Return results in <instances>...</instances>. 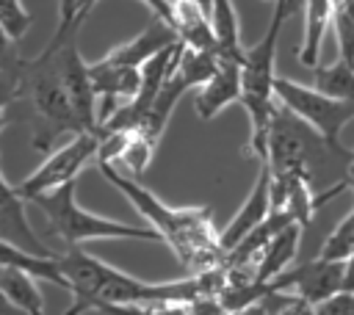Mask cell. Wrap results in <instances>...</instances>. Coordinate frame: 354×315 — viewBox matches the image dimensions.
I'll return each mask as SVG.
<instances>
[{
	"label": "cell",
	"mask_w": 354,
	"mask_h": 315,
	"mask_svg": "<svg viewBox=\"0 0 354 315\" xmlns=\"http://www.w3.org/2000/svg\"><path fill=\"white\" fill-rule=\"evenodd\" d=\"M58 262L72 296V307L64 315H83L105 304H188L202 296H221V290L227 287L224 268L191 274L174 282H144L102 262L83 246L61 251Z\"/></svg>",
	"instance_id": "1"
},
{
	"label": "cell",
	"mask_w": 354,
	"mask_h": 315,
	"mask_svg": "<svg viewBox=\"0 0 354 315\" xmlns=\"http://www.w3.org/2000/svg\"><path fill=\"white\" fill-rule=\"evenodd\" d=\"M100 174L127 196V202L144 216L147 227H152L160 240L174 251L188 274H205L224 265L221 232L213 227L210 207H171L160 202L149 188H144L136 177H124L113 163H97Z\"/></svg>",
	"instance_id": "2"
},
{
	"label": "cell",
	"mask_w": 354,
	"mask_h": 315,
	"mask_svg": "<svg viewBox=\"0 0 354 315\" xmlns=\"http://www.w3.org/2000/svg\"><path fill=\"white\" fill-rule=\"evenodd\" d=\"M290 17V6L282 0H274L271 22L263 33V39L254 47H246V61L241 69V105L249 116V152L257 158V163L268 160V135H271V119L277 111V47L285 19Z\"/></svg>",
	"instance_id": "3"
},
{
	"label": "cell",
	"mask_w": 354,
	"mask_h": 315,
	"mask_svg": "<svg viewBox=\"0 0 354 315\" xmlns=\"http://www.w3.org/2000/svg\"><path fill=\"white\" fill-rule=\"evenodd\" d=\"M22 99H28L33 111V138H30L33 149L47 152L55 144V138H61L64 133L72 135L83 133L61 77L58 52L50 44L36 58H25Z\"/></svg>",
	"instance_id": "4"
},
{
	"label": "cell",
	"mask_w": 354,
	"mask_h": 315,
	"mask_svg": "<svg viewBox=\"0 0 354 315\" xmlns=\"http://www.w3.org/2000/svg\"><path fill=\"white\" fill-rule=\"evenodd\" d=\"M30 202L44 213L50 232L61 238L66 249L83 246L88 240H160V235L152 227L124 224V221L105 218V216H97L80 207L75 196V182L47 191Z\"/></svg>",
	"instance_id": "5"
},
{
	"label": "cell",
	"mask_w": 354,
	"mask_h": 315,
	"mask_svg": "<svg viewBox=\"0 0 354 315\" xmlns=\"http://www.w3.org/2000/svg\"><path fill=\"white\" fill-rule=\"evenodd\" d=\"M216 69H218V58L216 55L191 50V47H185L180 41L177 61H174V66H171V72H169V77H166V83H163V88H160L152 111L136 127V133H141L144 138H149V141L158 144L160 135H163V130H166V124H169V119H171V113H174V105L180 102V97L188 88H194V86L196 88L205 86L216 75Z\"/></svg>",
	"instance_id": "6"
},
{
	"label": "cell",
	"mask_w": 354,
	"mask_h": 315,
	"mask_svg": "<svg viewBox=\"0 0 354 315\" xmlns=\"http://www.w3.org/2000/svg\"><path fill=\"white\" fill-rule=\"evenodd\" d=\"M274 91H277V99L290 111L296 113L301 122H307L318 135H324L332 146L337 149H346L340 144V133L343 127L354 119V102H343V99H335L324 91H318L315 86H301L296 80H288V77H277L274 83Z\"/></svg>",
	"instance_id": "7"
},
{
	"label": "cell",
	"mask_w": 354,
	"mask_h": 315,
	"mask_svg": "<svg viewBox=\"0 0 354 315\" xmlns=\"http://www.w3.org/2000/svg\"><path fill=\"white\" fill-rule=\"evenodd\" d=\"M100 144H102V133H77L72 135L64 146H58L55 152H50L44 158L41 166H36L25 180L14 182V191L22 196V199H36L47 191H55L66 182H75L77 174L91 163L97 160L100 155Z\"/></svg>",
	"instance_id": "8"
},
{
	"label": "cell",
	"mask_w": 354,
	"mask_h": 315,
	"mask_svg": "<svg viewBox=\"0 0 354 315\" xmlns=\"http://www.w3.org/2000/svg\"><path fill=\"white\" fill-rule=\"evenodd\" d=\"M268 287H271V293H290V296L318 307V304L329 301L332 296L343 293V287H346V262L315 257L310 262L288 268L285 274L271 279Z\"/></svg>",
	"instance_id": "9"
},
{
	"label": "cell",
	"mask_w": 354,
	"mask_h": 315,
	"mask_svg": "<svg viewBox=\"0 0 354 315\" xmlns=\"http://www.w3.org/2000/svg\"><path fill=\"white\" fill-rule=\"evenodd\" d=\"M180 41V36L174 33V28L163 19H155L152 25H147L136 39L113 47L111 52H105L100 61L91 64L94 75H116V72H141L147 61H152L158 52L174 47Z\"/></svg>",
	"instance_id": "10"
},
{
	"label": "cell",
	"mask_w": 354,
	"mask_h": 315,
	"mask_svg": "<svg viewBox=\"0 0 354 315\" xmlns=\"http://www.w3.org/2000/svg\"><path fill=\"white\" fill-rule=\"evenodd\" d=\"M257 180L246 196V202L238 207V213L230 218V224L221 229V246L230 254L252 229H257L271 216V166L257 163Z\"/></svg>",
	"instance_id": "11"
},
{
	"label": "cell",
	"mask_w": 354,
	"mask_h": 315,
	"mask_svg": "<svg viewBox=\"0 0 354 315\" xmlns=\"http://www.w3.org/2000/svg\"><path fill=\"white\" fill-rule=\"evenodd\" d=\"M22 202L25 199L14 191V182L6 174H0V238H3V243H11V246L33 251V254L53 257L55 251H50L44 246V240H39L33 227L28 224Z\"/></svg>",
	"instance_id": "12"
},
{
	"label": "cell",
	"mask_w": 354,
	"mask_h": 315,
	"mask_svg": "<svg viewBox=\"0 0 354 315\" xmlns=\"http://www.w3.org/2000/svg\"><path fill=\"white\" fill-rule=\"evenodd\" d=\"M241 69H243V64L218 58L216 75H213V77L196 91V97H194V111H196V116H199L202 122H210L221 108H227V105H232V102H241V94H243Z\"/></svg>",
	"instance_id": "13"
},
{
	"label": "cell",
	"mask_w": 354,
	"mask_h": 315,
	"mask_svg": "<svg viewBox=\"0 0 354 315\" xmlns=\"http://www.w3.org/2000/svg\"><path fill=\"white\" fill-rule=\"evenodd\" d=\"M0 293L3 312L0 315H44V298L30 274L14 265H0Z\"/></svg>",
	"instance_id": "14"
},
{
	"label": "cell",
	"mask_w": 354,
	"mask_h": 315,
	"mask_svg": "<svg viewBox=\"0 0 354 315\" xmlns=\"http://www.w3.org/2000/svg\"><path fill=\"white\" fill-rule=\"evenodd\" d=\"M210 19H213V33L218 41V55L227 61H246V47L241 41V22L232 0H210Z\"/></svg>",
	"instance_id": "15"
},
{
	"label": "cell",
	"mask_w": 354,
	"mask_h": 315,
	"mask_svg": "<svg viewBox=\"0 0 354 315\" xmlns=\"http://www.w3.org/2000/svg\"><path fill=\"white\" fill-rule=\"evenodd\" d=\"M301 229H304L301 224H290L268 243V249L263 251L257 262V282H271L290 268V262L296 260L299 243H301Z\"/></svg>",
	"instance_id": "16"
},
{
	"label": "cell",
	"mask_w": 354,
	"mask_h": 315,
	"mask_svg": "<svg viewBox=\"0 0 354 315\" xmlns=\"http://www.w3.org/2000/svg\"><path fill=\"white\" fill-rule=\"evenodd\" d=\"M3 265H14V268H22L25 274H30L33 279H44L50 285H58L61 290L69 293V282L61 271V262H58V254L53 257H44V254H33V251H25V249H17L11 243H3V254H0Z\"/></svg>",
	"instance_id": "17"
},
{
	"label": "cell",
	"mask_w": 354,
	"mask_h": 315,
	"mask_svg": "<svg viewBox=\"0 0 354 315\" xmlns=\"http://www.w3.org/2000/svg\"><path fill=\"white\" fill-rule=\"evenodd\" d=\"M313 77H315V88L335 97V99H343V102H354V66L346 64L343 58H337L335 64H326V66H315L310 69Z\"/></svg>",
	"instance_id": "18"
},
{
	"label": "cell",
	"mask_w": 354,
	"mask_h": 315,
	"mask_svg": "<svg viewBox=\"0 0 354 315\" xmlns=\"http://www.w3.org/2000/svg\"><path fill=\"white\" fill-rule=\"evenodd\" d=\"M318 257L324 260H335V262H346L348 257H354V207L343 216V221L326 235Z\"/></svg>",
	"instance_id": "19"
},
{
	"label": "cell",
	"mask_w": 354,
	"mask_h": 315,
	"mask_svg": "<svg viewBox=\"0 0 354 315\" xmlns=\"http://www.w3.org/2000/svg\"><path fill=\"white\" fill-rule=\"evenodd\" d=\"M155 149H158L155 141H149L141 133L130 130V138H127V146H124V155H122V163L133 171L130 177H138V174H144L149 169V163L155 158Z\"/></svg>",
	"instance_id": "20"
},
{
	"label": "cell",
	"mask_w": 354,
	"mask_h": 315,
	"mask_svg": "<svg viewBox=\"0 0 354 315\" xmlns=\"http://www.w3.org/2000/svg\"><path fill=\"white\" fill-rule=\"evenodd\" d=\"M0 25L8 41H22V36L30 28V14L22 6V0H0Z\"/></svg>",
	"instance_id": "21"
},
{
	"label": "cell",
	"mask_w": 354,
	"mask_h": 315,
	"mask_svg": "<svg viewBox=\"0 0 354 315\" xmlns=\"http://www.w3.org/2000/svg\"><path fill=\"white\" fill-rule=\"evenodd\" d=\"M105 315H185V304H105Z\"/></svg>",
	"instance_id": "22"
},
{
	"label": "cell",
	"mask_w": 354,
	"mask_h": 315,
	"mask_svg": "<svg viewBox=\"0 0 354 315\" xmlns=\"http://www.w3.org/2000/svg\"><path fill=\"white\" fill-rule=\"evenodd\" d=\"M318 315H354V290H343L315 307Z\"/></svg>",
	"instance_id": "23"
},
{
	"label": "cell",
	"mask_w": 354,
	"mask_h": 315,
	"mask_svg": "<svg viewBox=\"0 0 354 315\" xmlns=\"http://www.w3.org/2000/svg\"><path fill=\"white\" fill-rule=\"evenodd\" d=\"M75 11H77V0H58V28H55V36H66L72 30H80L75 25Z\"/></svg>",
	"instance_id": "24"
},
{
	"label": "cell",
	"mask_w": 354,
	"mask_h": 315,
	"mask_svg": "<svg viewBox=\"0 0 354 315\" xmlns=\"http://www.w3.org/2000/svg\"><path fill=\"white\" fill-rule=\"evenodd\" d=\"M97 6V0H77V11H75V25L80 28L83 25V19L88 17V11Z\"/></svg>",
	"instance_id": "25"
},
{
	"label": "cell",
	"mask_w": 354,
	"mask_h": 315,
	"mask_svg": "<svg viewBox=\"0 0 354 315\" xmlns=\"http://www.w3.org/2000/svg\"><path fill=\"white\" fill-rule=\"evenodd\" d=\"M343 290H354V257L346 260V287Z\"/></svg>",
	"instance_id": "26"
}]
</instances>
